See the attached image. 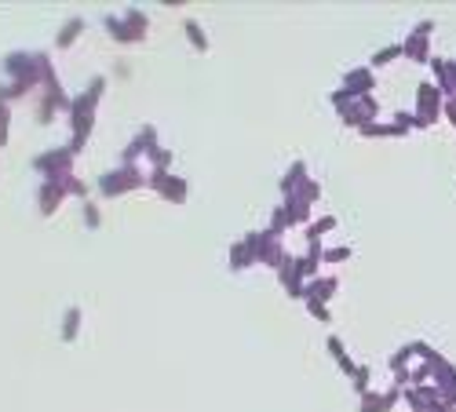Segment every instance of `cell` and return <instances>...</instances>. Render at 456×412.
Wrapping results in <instances>:
<instances>
[{"instance_id": "cell-14", "label": "cell", "mask_w": 456, "mask_h": 412, "mask_svg": "<svg viewBox=\"0 0 456 412\" xmlns=\"http://www.w3.org/2000/svg\"><path fill=\"white\" fill-rule=\"evenodd\" d=\"M413 412H428V408H413Z\"/></svg>"}, {"instance_id": "cell-12", "label": "cell", "mask_w": 456, "mask_h": 412, "mask_svg": "<svg viewBox=\"0 0 456 412\" xmlns=\"http://www.w3.org/2000/svg\"><path fill=\"white\" fill-rule=\"evenodd\" d=\"M405 401H409L413 408H423V401H420V391H416V387H409V391H405Z\"/></svg>"}, {"instance_id": "cell-5", "label": "cell", "mask_w": 456, "mask_h": 412, "mask_svg": "<svg viewBox=\"0 0 456 412\" xmlns=\"http://www.w3.org/2000/svg\"><path fill=\"white\" fill-rule=\"evenodd\" d=\"M416 354V343H405L398 354H390V369H394V376H398V383L405 387V383H413V372H409V358Z\"/></svg>"}, {"instance_id": "cell-1", "label": "cell", "mask_w": 456, "mask_h": 412, "mask_svg": "<svg viewBox=\"0 0 456 412\" xmlns=\"http://www.w3.org/2000/svg\"><path fill=\"white\" fill-rule=\"evenodd\" d=\"M442 110H445V95L438 91V84H420L416 88V117L423 128H431L442 117Z\"/></svg>"}, {"instance_id": "cell-11", "label": "cell", "mask_w": 456, "mask_h": 412, "mask_svg": "<svg viewBox=\"0 0 456 412\" xmlns=\"http://www.w3.org/2000/svg\"><path fill=\"white\" fill-rule=\"evenodd\" d=\"M449 120H452V128H456V95H452V99H445V110H442Z\"/></svg>"}, {"instance_id": "cell-10", "label": "cell", "mask_w": 456, "mask_h": 412, "mask_svg": "<svg viewBox=\"0 0 456 412\" xmlns=\"http://www.w3.org/2000/svg\"><path fill=\"white\" fill-rule=\"evenodd\" d=\"M354 383H358L361 394H369V387H365V383H369V369H358V372H354Z\"/></svg>"}, {"instance_id": "cell-9", "label": "cell", "mask_w": 456, "mask_h": 412, "mask_svg": "<svg viewBox=\"0 0 456 412\" xmlns=\"http://www.w3.org/2000/svg\"><path fill=\"white\" fill-rule=\"evenodd\" d=\"M328 351H332V354H336V361H340V365H343V369H347L351 376L358 372V365H354V361L347 358V351H343V343H340V339H328Z\"/></svg>"}, {"instance_id": "cell-4", "label": "cell", "mask_w": 456, "mask_h": 412, "mask_svg": "<svg viewBox=\"0 0 456 412\" xmlns=\"http://www.w3.org/2000/svg\"><path fill=\"white\" fill-rule=\"evenodd\" d=\"M431 383L438 387V394H442V401L445 405H452L456 408V365L445 358L438 369H435V376H431Z\"/></svg>"}, {"instance_id": "cell-6", "label": "cell", "mask_w": 456, "mask_h": 412, "mask_svg": "<svg viewBox=\"0 0 456 412\" xmlns=\"http://www.w3.org/2000/svg\"><path fill=\"white\" fill-rule=\"evenodd\" d=\"M398 398H402V391H398V387H394V391H387V394H373V391H369V394L361 398V412H387V408H390L394 401H398Z\"/></svg>"}, {"instance_id": "cell-7", "label": "cell", "mask_w": 456, "mask_h": 412, "mask_svg": "<svg viewBox=\"0 0 456 412\" xmlns=\"http://www.w3.org/2000/svg\"><path fill=\"white\" fill-rule=\"evenodd\" d=\"M373 84H376V81H373V73H369V70H354V73L347 77V91H351V95H358V99H365V95L373 91Z\"/></svg>"}, {"instance_id": "cell-2", "label": "cell", "mask_w": 456, "mask_h": 412, "mask_svg": "<svg viewBox=\"0 0 456 412\" xmlns=\"http://www.w3.org/2000/svg\"><path fill=\"white\" fill-rule=\"evenodd\" d=\"M431 34H435V19H423L413 26V34L405 37V55L416 62V66H423V62H431Z\"/></svg>"}, {"instance_id": "cell-13", "label": "cell", "mask_w": 456, "mask_h": 412, "mask_svg": "<svg viewBox=\"0 0 456 412\" xmlns=\"http://www.w3.org/2000/svg\"><path fill=\"white\" fill-rule=\"evenodd\" d=\"M347 256H351L347 248H332V252H328V259H332V263H336V259H347Z\"/></svg>"}, {"instance_id": "cell-8", "label": "cell", "mask_w": 456, "mask_h": 412, "mask_svg": "<svg viewBox=\"0 0 456 412\" xmlns=\"http://www.w3.org/2000/svg\"><path fill=\"white\" fill-rule=\"evenodd\" d=\"M398 55H405V44H387V48H380V51L373 55V66H387V62L398 58Z\"/></svg>"}, {"instance_id": "cell-3", "label": "cell", "mask_w": 456, "mask_h": 412, "mask_svg": "<svg viewBox=\"0 0 456 412\" xmlns=\"http://www.w3.org/2000/svg\"><path fill=\"white\" fill-rule=\"evenodd\" d=\"M428 66H431V73H435V84H438V91L445 95V99H452V95H456V62L452 58H431L428 62Z\"/></svg>"}]
</instances>
